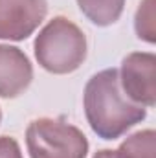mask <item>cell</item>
Instances as JSON below:
<instances>
[{
	"instance_id": "6",
	"label": "cell",
	"mask_w": 156,
	"mask_h": 158,
	"mask_svg": "<svg viewBox=\"0 0 156 158\" xmlns=\"http://www.w3.org/2000/svg\"><path fill=\"white\" fill-rule=\"evenodd\" d=\"M33 79V68L26 53L15 46L0 44V98L20 96Z\"/></svg>"
},
{
	"instance_id": "5",
	"label": "cell",
	"mask_w": 156,
	"mask_h": 158,
	"mask_svg": "<svg viewBox=\"0 0 156 158\" xmlns=\"http://www.w3.org/2000/svg\"><path fill=\"white\" fill-rule=\"evenodd\" d=\"M48 13L46 0H0V39H28Z\"/></svg>"
},
{
	"instance_id": "11",
	"label": "cell",
	"mask_w": 156,
	"mask_h": 158,
	"mask_svg": "<svg viewBox=\"0 0 156 158\" xmlns=\"http://www.w3.org/2000/svg\"><path fill=\"white\" fill-rule=\"evenodd\" d=\"M94 158H116V153H114V151H110V149H103V151L96 153Z\"/></svg>"
},
{
	"instance_id": "2",
	"label": "cell",
	"mask_w": 156,
	"mask_h": 158,
	"mask_svg": "<svg viewBox=\"0 0 156 158\" xmlns=\"http://www.w3.org/2000/svg\"><path fill=\"white\" fill-rule=\"evenodd\" d=\"M35 57L50 74H72L86 59V37L64 17L51 19L35 39Z\"/></svg>"
},
{
	"instance_id": "9",
	"label": "cell",
	"mask_w": 156,
	"mask_h": 158,
	"mask_svg": "<svg viewBox=\"0 0 156 158\" xmlns=\"http://www.w3.org/2000/svg\"><path fill=\"white\" fill-rule=\"evenodd\" d=\"M134 28L138 37L145 42H154L156 31H154V0H142L136 19H134Z\"/></svg>"
},
{
	"instance_id": "12",
	"label": "cell",
	"mask_w": 156,
	"mask_h": 158,
	"mask_svg": "<svg viewBox=\"0 0 156 158\" xmlns=\"http://www.w3.org/2000/svg\"><path fill=\"white\" fill-rule=\"evenodd\" d=\"M0 119H2V110H0Z\"/></svg>"
},
{
	"instance_id": "4",
	"label": "cell",
	"mask_w": 156,
	"mask_h": 158,
	"mask_svg": "<svg viewBox=\"0 0 156 158\" xmlns=\"http://www.w3.org/2000/svg\"><path fill=\"white\" fill-rule=\"evenodd\" d=\"M119 72L123 92L138 105L154 107L156 103V55L151 52L129 53Z\"/></svg>"
},
{
	"instance_id": "7",
	"label": "cell",
	"mask_w": 156,
	"mask_h": 158,
	"mask_svg": "<svg viewBox=\"0 0 156 158\" xmlns=\"http://www.w3.org/2000/svg\"><path fill=\"white\" fill-rule=\"evenodd\" d=\"M83 15L96 26H110L123 13L125 0H77Z\"/></svg>"
},
{
	"instance_id": "8",
	"label": "cell",
	"mask_w": 156,
	"mask_h": 158,
	"mask_svg": "<svg viewBox=\"0 0 156 158\" xmlns=\"http://www.w3.org/2000/svg\"><path fill=\"white\" fill-rule=\"evenodd\" d=\"M154 151L156 134L153 129H145L129 136L114 153H116V158H156Z\"/></svg>"
},
{
	"instance_id": "1",
	"label": "cell",
	"mask_w": 156,
	"mask_h": 158,
	"mask_svg": "<svg viewBox=\"0 0 156 158\" xmlns=\"http://www.w3.org/2000/svg\"><path fill=\"white\" fill-rule=\"evenodd\" d=\"M84 114L99 138L116 140L145 119L147 110L123 92L117 68H107L92 76L84 86Z\"/></svg>"
},
{
	"instance_id": "10",
	"label": "cell",
	"mask_w": 156,
	"mask_h": 158,
	"mask_svg": "<svg viewBox=\"0 0 156 158\" xmlns=\"http://www.w3.org/2000/svg\"><path fill=\"white\" fill-rule=\"evenodd\" d=\"M0 158H22L20 147L15 138L0 136Z\"/></svg>"
},
{
	"instance_id": "3",
	"label": "cell",
	"mask_w": 156,
	"mask_h": 158,
	"mask_svg": "<svg viewBox=\"0 0 156 158\" xmlns=\"http://www.w3.org/2000/svg\"><path fill=\"white\" fill-rule=\"evenodd\" d=\"M31 158H86L88 140L77 127L53 118L31 121L26 131Z\"/></svg>"
}]
</instances>
